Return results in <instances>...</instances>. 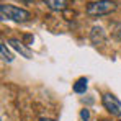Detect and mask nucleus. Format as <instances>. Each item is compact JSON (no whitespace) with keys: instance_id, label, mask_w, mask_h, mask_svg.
<instances>
[{"instance_id":"obj_1","label":"nucleus","mask_w":121,"mask_h":121,"mask_svg":"<svg viewBox=\"0 0 121 121\" xmlns=\"http://www.w3.org/2000/svg\"><path fill=\"white\" fill-rule=\"evenodd\" d=\"M0 15L3 20L17 21V23H25L31 18V13L25 8L15 7V5H8V3H2L0 5Z\"/></svg>"},{"instance_id":"obj_7","label":"nucleus","mask_w":121,"mask_h":121,"mask_svg":"<svg viewBox=\"0 0 121 121\" xmlns=\"http://www.w3.org/2000/svg\"><path fill=\"white\" fill-rule=\"evenodd\" d=\"M0 54H2V59L5 60V62H12L13 60V54L7 49V43L5 41L0 43Z\"/></svg>"},{"instance_id":"obj_9","label":"nucleus","mask_w":121,"mask_h":121,"mask_svg":"<svg viewBox=\"0 0 121 121\" xmlns=\"http://www.w3.org/2000/svg\"><path fill=\"white\" fill-rule=\"evenodd\" d=\"M39 121H54V120H51V118H41Z\"/></svg>"},{"instance_id":"obj_2","label":"nucleus","mask_w":121,"mask_h":121,"mask_svg":"<svg viewBox=\"0 0 121 121\" xmlns=\"http://www.w3.org/2000/svg\"><path fill=\"white\" fill-rule=\"evenodd\" d=\"M116 10V3L113 0H98L87 5V13L90 17H103Z\"/></svg>"},{"instance_id":"obj_11","label":"nucleus","mask_w":121,"mask_h":121,"mask_svg":"<svg viewBox=\"0 0 121 121\" xmlns=\"http://www.w3.org/2000/svg\"><path fill=\"white\" fill-rule=\"evenodd\" d=\"M105 121H108V120H105Z\"/></svg>"},{"instance_id":"obj_6","label":"nucleus","mask_w":121,"mask_h":121,"mask_svg":"<svg viewBox=\"0 0 121 121\" xmlns=\"http://www.w3.org/2000/svg\"><path fill=\"white\" fill-rule=\"evenodd\" d=\"M87 88H88V80L85 77H80L79 80L74 83V92L75 93H85Z\"/></svg>"},{"instance_id":"obj_5","label":"nucleus","mask_w":121,"mask_h":121,"mask_svg":"<svg viewBox=\"0 0 121 121\" xmlns=\"http://www.w3.org/2000/svg\"><path fill=\"white\" fill-rule=\"evenodd\" d=\"M43 2L52 12H62L67 8V0H43Z\"/></svg>"},{"instance_id":"obj_8","label":"nucleus","mask_w":121,"mask_h":121,"mask_svg":"<svg viewBox=\"0 0 121 121\" xmlns=\"http://www.w3.org/2000/svg\"><path fill=\"white\" fill-rule=\"evenodd\" d=\"M80 118L83 121H88V118H90V111H88L87 108H83V110L80 111Z\"/></svg>"},{"instance_id":"obj_3","label":"nucleus","mask_w":121,"mask_h":121,"mask_svg":"<svg viewBox=\"0 0 121 121\" xmlns=\"http://www.w3.org/2000/svg\"><path fill=\"white\" fill-rule=\"evenodd\" d=\"M101 103L108 113H111L113 116H121V101L113 93H103Z\"/></svg>"},{"instance_id":"obj_10","label":"nucleus","mask_w":121,"mask_h":121,"mask_svg":"<svg viewBox=\"0 0 121 121\" xmlns=\"http://www.w3.org/2000/svg\"><path fill=\"white\" fill-rule=\"evenodd\" d=\"M21 2H26V3H30V2H33V0H21Z\"/></svg>"},{"instance_id":"obj_4","label":"nucleus","mask_w":121,"mask_h":121,"mask_svg":"<svg viewBox=\"0 0 121 121\" xmlns=\"http://www.w3.org/2000/svg\"><path fill=\"white\" fill-rule=\"evenodd\" d=\"M8 44H10L17 52H20L23 57H26V59L33 57V52H31V51H30V49H28V48H26L20 39H17V38H10V39H8Z\"/></svg>"}]
</instances>
